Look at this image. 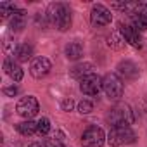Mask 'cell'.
<instances>
[{"instance_id": "e0dca14e", "label": "cell", "mask_w": 147, "mask_h": 147, "mask_svg": "<svg viewBox=\"0 0 147 147\" xmlns=\"http://www.w3.org/2000/svg\"><path fill=\"white\" fill-rule=\"evenodd\" d=\"M12 31H19L24 28V11H16V14L12 16L11 23H9Z\"/></svg>"}, {"instance_id": "4fadbf2b", "label": "cell", "mask_w": 147, "mask_h": 147, "mask_svg": "<svg viewBox=\"0 0 147 147\" xmlns=\"http://www.w3.org/2000/svg\"><path fill=\"white\" fill-rule=\"evenodd\" d=\"M31 55H33V47L28 43H19L14 49V59L18 62H26L28 59H31Z\"/></svg>"}, {"instance_id": "6da1fadb", "label": "cell", "mask_w": 147, "mask_h": 147, "mask_svg": "<svg viewBox=\"0 0 147 147\" xmlns=\"http://www.w3.org/2000/svg\"><path fill=\"white\" fill-rule=\"evenodd\" d=\"M49 19L59 31H67L71 28V9L66 4H52L49 7Z\"/></svg>"}, {"instance_id": "d4e9b609", "label": "cell", "mask_w": 147, "mask_h": 147, "mask_svg": "<svg viewBox=\"0 0 147 147\" xmlns=\"http://www.w3.org/2000/svg\"><path fill=\"white\" fill-rule=\"evenodd\" d=\"M137 14H138L140 18L147 19V4H140V5H138V11H137Z\"/></svg>"}, {"instance_id": "44dd1931", "label": "cell", "mask_w": 147, "mask_h": 147, "mask_svg": "<svg viewBox=\"0 0 147 147\" xmlns=\"http://www.w3.org/2000/svg\"><path fill=\"white\" fill-rule=\"evenodd\" d=\"M94 111V104L90 102V100H82V102H78V113L80 114H88V113H92Z\"/></svg>"}, {"instance_id": "4316f807", "label": "cell", "mask_w": 147, "mask_h": 147, "mask_svg": "<svg viewBox=\"0 0 147 147\" xmlns=\"http://www.w3.org/2000/svg\"><path fill=\"white\" fill-rule=\"evenodd\" d=\"M28 147H43V145H42V144H40V142H35V144H30V145H28Z\"/></svg>"}, {"instance_id": "7c38bea8", "label": "cell", "mask_w": 147, "mask_h": 147, "mask_svg": "<svg viewBox=\"0 0 147 147\" xmlns=\"http://www.w3.org/2000/svg\"><path fill=\"white\" fill-rule=\"evenodd\" d=\"M4 69H5V73L12 78V82H21L23 80V76H24V73H23V69H21V66L18 64V62H14L12 59H5L4 61Z\"/></svg>"}, {"instance_id": "ba28073f", "label": "cell", "mask_w": 147, "mask_h": 147, "mask_svg": "<svg viewBox=\"0 0 147 147\" xmlns=\"http://www.w3.org/2000/svg\"><path fill=\"white\" fill-rule=\"evenodd\" d=\"M111 19H113V14H111V11L106 5L95 4L92 7V11H90V21H92L94 26H106V24L111 23Z\"/></svg>"}, {"instance_id": "484cf974", "label": "cell", "mask_w": 147, "mask_h": 147, "mask_svg": "<svg viewBox=\"0 0 147 147\" xmlns=\"http://www.w3.org/2000/svg\"><path fill=\"white\" fill-rule=\"evenodd\" d=\"M73 106H75V104H73V100H71V99H66V100L62 102V111L69 113V111L73 109Z\"/></svg>"}, {"instance_id": "9a60e30c", "label": "cell", "mask_w": 147, "mask_h": 147, "mask_svg": "<svg viewBox=\"0 0 147 147\" xmlns=\"http://www.w3.org/2000/svg\"><path fill=\"white\" fill-rule=\"evenodd\" d=\"M64 52H66V57H67V59L78 61V59L83 55V47H82V43H78V42H71V43L66 45Z\"/></svg>"}, {"instance_id": "ffe728a7", "label": "cell", "mask_w": 147, "mask_h": 147, "mask_svg": "<svg viewBox=\"0 0 147 147\" xmlns=\"http://www.w3.org/2000/svg\"><path fill=\"white\" fill-rule=\"evenodd\" d=\"M16 4H12V2H2V4H0V12H2V16L4 18H7L9 14H16Z\"/></svg>"}, {"instance_id": "2e32d148", "label": "cell", "mask_w": 147, "mask_h": 147, "mask_svg": "<svg viewBox=\"0 0 147 147\" xmlns=\"http://www.w3.org/2000/svg\"><path fill=\"white\" fill-rule=\"evenodd\" d=\"M16 130H18L21 135H33V133H36L38 125H36L35 121H31V119H26V121L18 123V125H16Z\"/></svg>"}, {"instance_id": "d6986e66", "label": "cell", "mask_w": 147, "mask_h": 147, "mask_svg": "<svg viewBox=\"0 0 147 147\" xmlns=\"http://www.w3.org/2000/svg\"><path fill=\"white\" fill-rule=\"evenodd\" d=\"M36 125H38V130H36L38 135H47L50 131V121H49V118H40L36 121Z\"/></svg>"}, {"instance_id": "30bf717a", "label": "cell", "mask_w": 147, "mask_h": 147, "mask_svg": "<svg viewBox=\"0 0 147 147\" xmlns=\"http://www.w3.org/2000/svg\"><path fill=\"white\" fill-rule=\"evenodd\" d=\"M138 73V66L131 61H121L118 64V76H123L125 80H135Z\"/></svg>"}, {"instance_id": "277c9868", "label": "cell", "mask_w": 147, "mask_h": 147, "mask_svg": "<svg viewBox=\"0 0 147 147\" xmlns=\"http://www.w3.org/2000/svg\"><path fill=\"white\" fill-rule=\"evenodd\" d=\"M107 121L113 126H130L133 123V114H131L128 106H119V107H114L109 113Z\"/></svg>"}, {"instance_id": "603a6c76", "label": "cell", "mask_w": 147, "mask_h": 147, "mask_svg": "<svg viewBox=\"0 0 147 147\" xmlns=\"http://www.w3.org/2000/svg\"><path fill=\"white\" fill-rule=\"evenodd\" d=\"M45 147H66V145L61 142V138H47Z\"/></svg>"}, {"instance_id": "5b68a950", "label": "cell", "mask_w": 147, "mask_h": 147, "mask_svg": "<svg viewBox=\"0 0 147 147\" xmlns=\"http://www.w3.org/2000/svg\"><path fill=\"white\" fill-rule=\"evenodd\" d=\"M104 142H106V133L99 126H88L82 135L83 147H102Z\"/></svg>"}, {"instance_id": "ac0fdd59", "label": "cell", "mask_w": 147, "mask_h": 147, "mask_svg": "<svg viewBox=\"0 0 147 147\" xmlns=\"http://www.w3.org/2000/svg\"><path fill=\"white\" fill-rule=\"evenodd\" d=\"M131 28L137 30L138 33H140V31H145V30H147V19L140 18L138 14H133V16H131Z\"/></svg>"}, {"instance_id": "8fae6325", "label": "cell", "mask_w": 147, "mask_h": 147, "mask_svg": "<svg viewBox=\"0 0 147 147\" xmlns=\"http://www.w3.org/2000/svg\"><path fill=\"white\" fill-rule=\"evenodd\" d=\"M119 33H121L123 40H125L126 43H130L131 47H135V49H140V47H142V38H140V33H138L137 30H133L131 26H126V24L123 26V24H121Z\"/></svg>"}, {"instance_id": "52a82bcc", "label": "cell", "mask_w": 147, "mask_h": 147, "mask_svg": "<svg viewBox=\"0 0 147 147\" xmlns=\"http://www.w3.org/2000/svg\"><path fill=\"white\" fill-rule=\"evenodd\" d=\"M80 90H82L85 95H90V97L99 95V92L102 90V78L92 73V75L85 76V78L80 82Z\"/></svg>"}, {"instance_id": "9c48e42d", "label": "cell", "mask_w": 147, "mask_h": 147, "mask_svg": "<svg viewBox=\"0 0 147 147\" xmlns=\"http://www.w3.org/2000/svg\"><path fill=\"white\" fill-rule=\"evenodd\" d=\"M52 69V64L47 57H35L31 66H30V73H31V76L36 78V80H42L43 76H47L49 73Z\"/></svg>"}, {"instance_id": "8992f818", "label": "cell", "mask_w": 147, "mask_h": 147, "mask_svg": "<svg viewBox=\"0 0 147 147\" xmlns=\"http://www.w3.org/2000/svg\"><path fill=\"white\" fill-rule=\"evenodd\" d=\"M16 111H18V114H19L21 118L31 119L33 116L38 114L40 106H38V100H36L33 95H26V97L19 99V102H18V106H16Z\"/></svg>"}, {"instance_id": "5bb4252c", "label": "cell", "mask_w": 147, "mask_h": 147, "mask_svg": "<svg viewBox=\"0 0 147 147\" xmlns=\"http://www.w3.org/2000/svg\"><path fill=\"white\" fill-rule=\"evenodd\" d=\"M92 64L90 62H83V64H76L75 67L71 69V76L73 78H76V80H83L85 76H88V75H92Z\"/></svg>"}, {"instance_id": "3957f363", "label": "cell", "mask_w": 147, "mask_h": 147, "mask_svg": "<svg viewBox=\"0 0 147 147\" xmlns=\"http://www.w3.org/2000/svg\"><path fill=\"white\" fill-rule=\"evenodd\" d=\"M123 80L116 75V73H109L102 78V90L106 92V95L109 99H114L118 100L121 95H123Z\"/></svg>"}, {"instance_id": "7402d4cb", "label": "cell", "mask_w": 147, "mask_h": 147, "mask_svg": "<svg viewBox=\"0 0 147 147\" xmlns=\"http://www.w3.org/2000/svg\"><path fill=\"white\" fill-rule=\"evenodd\" d=\"M119 35H121V33H119ZM119 35H118V33H114V35H113V38H109V45H113L114 49H121V45H123V43H119V42H125V40H123V36H119Z\"/></svg>"}, {"instance_id": "7a4b0ae2", "label": "cell", "mask_w": 147, "mask_h": 147, "mask_svg": "<svg viewBox=\"0 0 147 147\" xmlns=\"http://www.w3.org/2000/svg\"><path fill=\"white\" fill-rule=\"evenodd\" d=\"M135 140H137V135L130 126H111L107 133V142L113 147L128 145V144H133Z\"/></svg>"}, {"instance_id": "cb8c5ba5", "label": "cell", "mask_w": 147, "mask_h": 147, "mask_svg": "<svg viewBox=\"0 0 147 147\" xmlns=\"http://www.w3.org/2000/svg\"><path fill=\"white\" fill-rule=\"evenodd\" d=\"M18 92H19V90H18L16 85H11V87H5V88H4V94H5L7 97H14Z\"/></svg>"}]
</instances>
